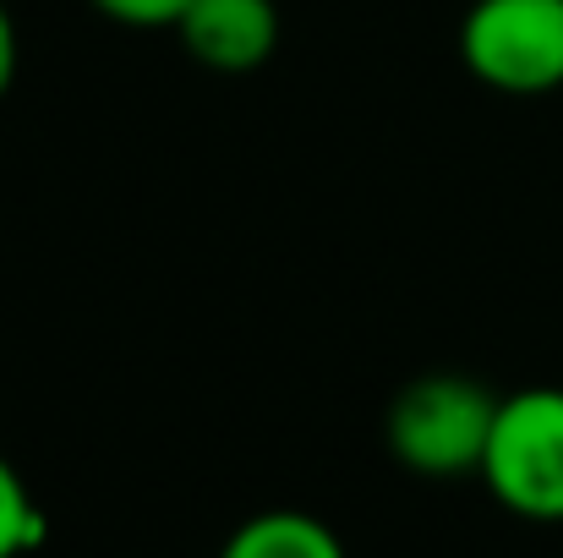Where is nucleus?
I'll return each mask as SVG.
<instances>
[{
  "mask_svg": "<svg viewBox=\"0 0 563 558\" xmlns=\"http://www.w3.org/2000/svg\"><path fill=\"white\" fill-rule=\"evenodd\" d=\"M498 400L504 394L465 372H427L405 383L383 416L388 455L416 477H471L487 460Z\"/></svg>",
  "mask_w": 563,
  "mask_h": 558,
  "instance_id": "obj_1",
  "label": "nucleus"
},
{
  "mask_svg": "<svg viewBox=\"0 0 563 558\" xmlns=\"http://www.w3.org/2000/svg\"><path fill=\"white\" fill-rule=\"evenodd\" d=\"M476 477L509 515L542 526L563 521V389L537 383L498 400V422Z\"/></svg>",
  "mask_w": 563,
  "mask_h": 558,
  "instance_id": "obj_2",
  "label": "nucleus"
},
{
  "mask_svg": "<svg viewBox=\"0 0 563 558\" xmlns=\"http://www.w3.org/2000/svg\"><path fill=\"white\" fill-rule=\"evenodd\" d=\"M460 55L493 94L537 99L563 88V0H476Z\"/></svg>",
  "mask_w": 563,
  "mask_h": 558,
  "instance_id": "obj_3",
  "label": "nucleus"
},
{
  "mask_svg": "<svg viewBox=\"0 0 563 558\" xmlns=\"http://www.w3.org/2000/svg\"><path fill=\"white\" fill-rule=\"evenodd\" d=\"M181 44L208 72H257L279 50V6L274 0H191L176 22Z\"/></svg>",
  "mask_w": 563,
  "mask_h": 558,
  "instance_id": "obj_4",
  "label": "nucleus"
},
{
  "mask_svg": "<svg viewBox=\"0 0 563 558\" xmlns=\"http://www.w3.org/2000/svg\"><path fill=\"white\" fill-rule=\"evenodd\" d=\"M219 558H345V543L307 510H263L224 537Z\"/></svg>",
  "mask_w": 563,
  "mask_h": 558,
  "instance_id": "obj_5",
  "label": "nucleus"
},
{
  "mask_svg": "<svg viewBox=\"0 0 563 558\" xmlns=\"http://www.w3.org/2000/svg\"><path fill=\"white\" fill-rule=\"evenodd\" d=\"M44 537V515L22 482V471L0 455V558H22Z\"/></svg>",
  "mask_w": 563,
  "mask_h": 558,
  "instance_id": "obj_6",
  "label": "nucleus"
},
{
  "mask_svg": "<svg viewBox=\"0 0 563 558\" xmlns=\"http://www.w3.org/2000/svg\"><path fill=\"white\" fill-rule=\"evenodd\" d=\"M88 6L104 11L110 22H126V28H176L191 0H88Z\"/></svg>",
  "mask_w": 563,
  "mask_h": 558,
  "instance_id": "obj_7",
  "label": "nucleus"
},
{
  "mask_svg": "<svg viewBox=\"0 0 563 558\" xmlns=\"http://www.w3.org/2000/svg\"><path fill=\"white\" fill-rule=\"evenodd\" d=\"M11 83H16V22L0 0V99L11 94Z\"/></svg>",
  "mask_w": 563,
  "mask_h": 558,
  "instance_id": "obj_8",
  "label": "nucleus"
}]
</instances>
